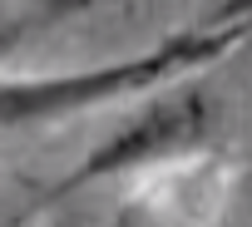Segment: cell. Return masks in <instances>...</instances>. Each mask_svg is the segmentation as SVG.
Segmentation results:
<instances>
[{"mask_svg": "<svg viewBox=\"0 0 252 227\" xmlns=\"http://www.w3.org/2000/svg\"><path fill=\"white\" fill-rule=\"evenodd\" d=\"M247 35H252V20H232V25H208V30H178V35L158 40L154 50L114 59V64L35 74V79H0V134L74 119V114H89V109L114 104L124 94H144V89H158L178 74L208 69L213 59L237 50Z\"/></svg>", "mask_w": 252, "mask_h": 227, "instance_id": "obj_1", "label": "cell"}, {"mask_svg": "<svg viewBox=\"0 0 252 227\" xmlns=\"http://www.w3.org/2000/svg\"><path fill=\"white\" fill-rule=\"evenodd\" d=\"M84 5L89 0H0V59L30 40H40L60 20L79 15Z\"/></svg>", "mask_w": 252, "mask_h": 227, "instance_id": "obj_3", "label": "cell"}, {"mask_svg": "<svg viewBox=\"0 0 252 227\" xmlns=\"http://www.w3.org/2000/svg\"><path fill=\"white\" fill-rule=\"evenodd\" d=\"M232 20H252V0H218L208 25H232Z\"/></svg>", "mask_w": 252, "mask_h": 227, "instance_id": "obj_4", "label": "cell"}, {"mask_svg": "<svg viewBox=\"0 0 252 227\" xmlns=\"http://www.w3.org/2000/svg\"><path fill=\"white\" fill-rule=\"evenodd\" d=\"M208 134H213V104H208V94L198 84L173 89V94L154 99L144 114H134L124 129H114L104 143H94L64 178H55L45 188L40 202L50 207V202H64L69 193H84V188L124 178V173H154V168L198 158L208 148Z\"/></svg>", "mask_w": 252, "mask_h": 227, "instance_id": "obj_2", "label": "cell"}, {"mask_svg": "<svg viewBox=\"0 0 252 227\" xmlns=\"http://www.w3.org/2000/svg\"><path fill=\"white\" fill-rule=\"evenodd\" d=\"M50 227H84V222H69V217H60V222H50Z\"/></svg>", "mask_w": 252, "mask_h": 227, "instance_id": "obj_5", "label": "cell"}]
</instances>
